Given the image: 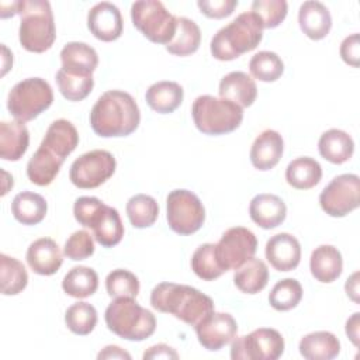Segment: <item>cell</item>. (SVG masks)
Returning <instances> with one entry per match:
<instances>
[{
    "mask_svg": "<svg viewBox=\"0 0 360 360\" xmlns=\"http://www.w3.org/2000/svg\"><path fill=\"white\" fill-rule=\"evenodd\" d=\"M318 150L325 160L333 165H342L352 158L354 152V142L347 132L332 128L321 135L318 141Z\"/></svg>",
    "mask_w": 360,
    "mask_h": 360,
    "instance_id": "484cf974",
    "label": "cell"
},
{
    "mask_svg": "<svg viewBox=\"0 0 360 360\" xmlns=\"http://www.w3.org/2000/svg\"><path fill=\"white\" fill-rule=\"evenodd\" d=\"M131 18L134 27L150 42L167 45L176 34V17L167 11L162 1L141 0L132 3Z\"/></svg>",
    "mask_w": 360,
    "mask_h": 360,
    "instance_id": "ba28073f",
    "label": "cell"
},
{
    "mask_svg": "<svg viewBox=\"0 0 360 360\" xmlns=\"http://www.w3.org/2000/svg\"><path fill=\"white\" fill-rule=\"evenodd\" d=\"M62 69L77 75H93L98 65V56L93 46L84 42H68L60 51Z\"/></svg>",
    "mask_w": 360,
    "mask_h": 360,
    "instance_id": "d4e9b609",
    "label": "cell"
},
{
    "mask_svg": "<svg viewBox=\"0 0 360 360\" xmlns=\"http://www.w3.org/2000/svg\"><path fill=\"white\" fill-rule=\"evenodd\" d=\"M150 305L190 326L198 325L214 312V301L200 290L176 283H160L150 292Z\"/></svg>",
    "mask_w": 360,
    "mask_h": 360,
    "instance_id": "7a4b0ae2",
    "label": "cell"
},
{
    "mask_svg": "<svg viewBox=\"0 0 360 360\" xmlns=\"http://www.w3.org/2000/svg\"><path fill=\"white\" fill-rule=\"evenodd\" d=\"M127 215L134 228L152 226L159 215L158 201L148 194L132 195L127 202Z\"/></svg>",
    "mask_w": 360,
    "mask_h": 360,
    "instance_id": "74e56055",
    "label": "cell"
},
{
    "mask_svg": "<svg viewBox=\"0 0 360 360\" xmlns=\"http://www.w3.org/2000/svg\"><path fill=\"white\" fill-rule=\"evenodd\" d=\"M250 75L260 82H276L284 72L281 58L271 51H260L249 60Z\"/></svg>",
    "mask_w": 360,
    "mask_h": 360,
    "instance_id": "b9f144b4",
    "label": "cell"
},
{
    "mask_svg": "<svg viewBox=\"0 0 360 360\" xmlns=\"http://www.w3.org/2000/svg\"><path fill=\"white\" fill-rule=\"evenodd\" d=\"M60 94L69 101H82L93 90L94 79L93 75H77L63 70L62 68L55 76Z\"/></svg>",
    "mask_w": 360,
    "mask_h": 360,
    "instance_id": "8d00e7d4",
    "label": "cell"
},
{
    "mask_svg": "<svg viewBox=\"0 0 360 360\" xmlns=\"http://www.w3.org/2000/svg\"><path fill=\"white\" fill-rule=\"evenodd\" d=\"M191 270L197 277L205 281H212L225 273L218 263L214 243L200 245L194 250L191 256Z\"/></svg>",
    "mask_w": 360,
    "mask_h": 360,
    "instance_id": "ab89813d",
    "label": "cell"
},
{
    "mask_svg": "<svg viewBox=\"0 0 360 360\" xmlns=\"http://www.w3.org/2000/svg\"><path fill=\"white\" fill-rule=\"evenodd\" d=\"M359 325H360V314L354 312L346 322V335L356 347L359 346Z\"/></svg>",
    "mask_w": 360,
    "mask_h": 360,
    "instance_id": "f907efd6",
    "label": "cell"
},
{
    "mask_svg": "<svg viewBox=\"0 0 360 360\" xmlns=\"http://www.w3.org/2000/svg\"><path fill=\"white\" fill-rule=\"evenodd\" d=\"M115 167L117 162L112 153L94 149L83 153L72 163L69 179L79 188H96L114 174Z\"/></svg>",
    "mask_w": 360,
    "mask_h": 360,
    "instance_id": "8fae6325",
    "label": "cell"
},
{
    "mask_svg": "<svg viewBox=\"0 0 360 360\" xmlns=\"http://www.w3.org/2000/svg\"><path fill=\"white\" fill-rule=\"evenodd\" d=\"M252 13L262 21L263 30L276 28L287 17L288 4L285 0H255L252 3Z\"/></svg>",
    "mask_w": 360,
    "mask_h": 360,
    "instance_id": "ee69618b",
    "label": "cell"
},
{
    "mask_svg": "<svg viewBox=\"0 0 360 360\" xmlns=\"http://www.w3.org/2000/svg\"><path fill=\"white\" fill-rule=\"evenodd\" d=\"M269 281V269L260 259L250 257L233 273V283L236 288L245 294L260 292Z\"/></svg>",
    "mask_w": 360,
    "mask_h": 360,
    "instance_id": "1f68e13d",
    "label": "cell"
},
{
    "mask_svg": "<svg viewBox=\"0 0 360 360\" xmlns=\"http://www.w3.org/2000/svg\"><path fill=\"white\" fill-rule=\"evenodd\" d=\"M183 87L179 83L169 80L153 83L145 94L148 105L159 114H169L177 110L183 103Z\"/></svg>",
    "mask_w": 360,
    "mask_h": 360,
    "instance_id": "83f0119b",
    "label": "cell"
},
{
    "mask_svg": "<svg viewBox=\"0 0 360 360\" xmlns=\"http://www.w3.org/2000/svg\"><path fill=\"white\" fill-rule=\"evenodd\" d=\"M0 281L3 295H17L28 284V274L24 264L15 257L0 255Z\"/></svg>",
    "mask_w": 360,
    "mask_h": 360,
    "instance_id": "d590c367",
    "label": "cell"
},
{
    "mask_svg": "<svg viewBox=\"0 0 360 360\" xmlns=\"http://www.w3.org/2000/svg\"><path fill=\"white\" fill-rule=\"evenodd\" d=\"M30 145V132L21 121L0 122V158L3 160H20Z\"/></svg>",
    "mask_w": 360,
    "mask_h": 360,
    "instance_id": "603a6c76",
    "label": "cell"
},
{
    "mask_svg": "<svg viewBox=\"0 0 360 360\" xmlns=\"http://www.w3.org/2000/svg\"><path fill=\"white\" fill-rule=\"evenodd\" d=\"M105 204L97 197H79L73 205L75 219L84 228H91L97 221L98 215L104 210Z\"/></svg>",
    "mask_w": 360,
    "mask_h": 360,
    "instance_id": "bcb514c9",
    "label": "cell"
},
{
    "mask_svg": "<svg viewBox=\"0 0 360 360\" xmlns=\"http://www.w3.org/2000/svg\"><path fill=\"white\" fill-rule=\"evenodd\" d=\"M262 38L263 25L259 17L252 11H243L217 31L211 39L210 51L215 59L228 62L253 51L262 42Z\"/></svg>",
    "mask_w": 360,
    "mask_h": 360,
    "instance_id": "3957f363",
    "label": "cell"
},
{
    "mask_svg": "<svg viewBox=\"0 0 360 360\" xmlns=\"http://www.w3.org/2000/svg\"><path fill=\"white\" fill-rule=\"evenodd\" d=\"M345 290L347 297H350L354 302H359V271H354L346 281Z\"/></svg>",
    "mask_w": 360,
    "mask_h": 360,
    "instance_id": "f5cc1de1",
    "label": "cell"
},
{
    "mask_svg": "<svg viewBox=\"0 0 360 360\" xmlns=\"http://www.w3.org/2000/svg\"><path fill=\"white\" fill-rule=\"evenodd\" d=\"M52 101L53 91L49 83L41 77H28L10 90L7 110L17 121L27 122L48 110Z\"/></svg>",
    "mask_w": 360,
    "mask_h": 360,
    "instance_id": "52a82bcc",
    "label": "cell"
},
{
    "mask_svg": "<svg viewBox=\"0 0 360 360\" xmlns=\"http://www.w3.org/2000/svg\"><path fill=\"white\" fill-rule=\"evenodd\" d=\"M104 319L112 333L132 342L145 340L156 329L155 315L141 307L135 298H114L104 312Z\"/></svg>",
    "mask_w": 360,
    "mask_h": 360,
    "instance_id": "5b68a950",
    "label": "cell"
},
{
    "mask_svg": "<svg viewBox=\"0 0 360 360\" xmlns=\"http://www.w3.org/2000/svg\"><path fill=\"white\" fill-rule=\"evenodd\" d=\"M91 229L94 239L104 248H112L118 245L124 236V225L118 211L107 204Z\"/></svg>",
    "mask_w": 360,
    "mask_h": 360,
    "instance_id": "836d02e7",
    "label": "cell"
},
{
    "mask_svg": "<svg viewBox=\"0 0 360 360\" xmlns=\"http://www.w3.org/2000/svg\"><path fill=\"white\" fill-rule=\"evenodd\" d=\"M97 359L101 360V359H131V354L128 352H125L124 349H121L120 346H115V345H110V346H105L98 354H97Z\"/></svg>",
    "mask_w": 360,
    "mask_h": 360,
    "instance_id": "816d5d0a",
    "label": "cell"
},
{
    "mask_svg": "<svg viewBox=\"0 0 360 360\" xmlns=\"http://www.w3.org/2000/svg\"><path fill=\"white\" fill-rule=\"evenodd\" d=\"M267 262L277 271H291L301 260V245L295 236L287 232L271 236L264 248Z\"/></svg>",
    "mask_w": 360,
    "mask_h": 360,
    "instance_id": "2e32d148",
    "label": "cell"
},
{
    "mask_svg": "<svg viewBox=\"0 0 360 360\" xmlns=\"http://www.w3.org/2000/svg\"><path fill=\"white\" fill-rule=\"evenodd\" d=\"M177 28L173 39L166 45V51L176 56L194 53L201 44V31L195 21L187 17H176Z\"/></svg>",
    "mask_w": 360,
    "mask_h": 360,
    "instance_id": "d6a6232c",
    "label": "cell"
},
{
    "mask_svg": "<svg viewBox=\"0 0 360 360\" xmlns=\"http://www.w3.org/2000/svg\"><path fill=\"white\" fill-rule=\"evenodd\" d=\"M309 270L315 280L321 283L335 281L343 270L342 253L332 245H321L315 248L311 253Z\"/></svg>",
    "mask_w": 360,
    "mask_h": 360,
    "instance_id": "cb8c5ba5",
    "label": "cell"
},
{
    "mask_svg": "<svg viewBox=\"0 0 360 360\" xmlns=\"http://www.w3.org/2000/svg\"><path fill=\"white\" fill-rule=\"evenodd\" d=\"M340 58L343 59L345 63L359 68L360 65V41H359V34H352L346 37L342 44H340Z\"/></svg>",
    "mask_w": 360,
    "mask_h": 360,
    "instance_id": "c3c4849f",
    "label": "cell"
},
{
    "mask_svg": "<svg viewBox=\"0 0 360 360\" xmlns=\"http://www.w3.org/2000/svg\"><path fill=\"white\" fill-rule=\"evenodd\" d=\"M20 30L18 38L21 46L34 53L48 51L56 39L55 20L49 1L46 0H21L18 1Z\"/></svg>",
    "mask_w": 360,
    "mask_h": 360,
    "instance_id": "277c9868",
    "label": "cell"
},
{
    "mask_svg": "<svg viewBox=\"0 0 360 360\" xmlns=\"http://www.w3.org/2000/svg\"><path fill=\"white\" fill-rule=\"evenodd\" d=\"M301 31L311 39H323L332 28V17L328 7L316 0L304 1L298 11Z\"/></svg>",
    "mask_w": 360,
    "mask_h": 360,
    "instance_id": "44dd1931",
    "label": "cell"
},
{
    "mask_svg": "<svg viewBox=\"0 0 360 360\" xmlns=\"http://www.w3.org/2000/svg\"><path fill=\"white\" fill-rule=\"evenodd\" d=\"M322 179V167L318 160L301 156L291 160L285 169L287 183L297 190H309Z\"/></svg>",
    "mask_w": 360,
    "mask_h": 360,
    "instance_id": "4dcf8cb0",
    "label": "cell"
},
{
    "mask_svg": "<svg viewBox=\"0 0 360 360\" xmlns=\"http://www.w3.org/2000/svg\"><path fill=\"white\" fill-rule=\"evenodd\" d=\"M93 253H94L93 236L84 229L73 232L65 242L63 255L70 260H75V262L84 260L90 257Z\"/></svg>",
    "mask_w": 360,
    "mask_h": 360,
    "instance_id": "f6af8a7d",
    "label": "cell"
},
{
    "mask_svg": "<svg viewBox=\"0 0 360 360\" xmlns=\"http://www.w3.org/2000/svg\"><path fill=\"white\" fill-rule=\"evenodd\" d=\"M77 145H79L77 129L70 121L65 118H59L53 121L48 127L45 136L41 142L42 148H45L52 155L62 159L63 162L77 148Z\"/></svg>",
    "mask_w": 360,
    "mask_h": 360,
    "instance_id": "ffe728a7",
    "label": "cell"
},
{
    "mask_svg": "<svg viewBox=\"0 0 360 360\" xmlns=\"http://www.w3.org/2000/svg\"><path fill=\"white\" fill-rule=\"evenodd\" d=\"M141 112L135 98L122 90L103 93L90 111V125L103 138L128 136L138 128Z\"/></svg>",
    "mask_w": 360,
    "mask_h": 360,
    "instance_id": "6da1fadb",
    "label": "cell"
},
{
    "mask_svg": "<svg viewBox=\"0 0 360 360\" xmlns=\"http://www.w3.org/2000/svg\"><path fill=\"white\" fill-rule=\"evenodd\" d=\"M284 152L283 136L274 129L260 132L250 148V162L257 170H270L281 159Z\"/></svg>",
    "mask_w": 360,
    "mask_h": 360,
    "instance_id": "ac0fdd59",
    "label": "cell"
},
{
    "mask_svg": "<svg viewBox=\"0 0 360 360\" xmlns=\"http://www.w3.org/2000/svg\"><path fill=\"white\" fill-rule=\"evenodd\" d=\"M87 27L97 39L111 42L121 37L124 22L115 4L110 1H101L89 10Z\"/></svg>",
    "mask_w": 360,
    "mask_h": 360,
    "instance_id": "9a60e30c",
    "label": "cell"
},
{
    "mask_svg": "<svg viewBox=\"0 0 360 360\" xmlns=\"http://www.w3.org/2000/svg\"><path fill=\"white\" fill-rule=\"evenodd\" d=\"M65 323L75 335L86 336L97 325V311L91 304L77 301L66 309Z\"/></svg>",
    "mask_w": 360,
    "mask_h": 360,
    "instance_id": "f35d334b",
    "label": "cell"
},
{
    "mask_svg": "<svg viewBox=\"0 0 360 360\" xmlns=\"http://www.w3.org/2000/svg\"><path fill=\"white\" fill-rule=\"evenodd\" d=\"M25 259L31 270L41 276L55 274L63 263V255L58 243L51 238L34 240L27 249Z\"/></svg>",
    "mask_w": 360,
    "mask_h": 360,
    "instance_id": "e0dca14e",
    "label": "cell"
},
{
    "mask_svg": "<svg viewBox=\"0 0 360 360\" xmlns=\"http://www.w3.org/2000/svg\"><path fill=\"white\" fill-rule=\"evenodd\" d=\"M219 97L229 100L239 107H250L257 97V87L252 76L245 72H231L219 82Z\"/></svg>",
    "mask_w": 360,
    "mask_h": 360,
    "instance_id": "7402d4cb",
    "label": "cell"
},
{
    "mask_svg": "<svg viewBox=\"0 0 360 360\" xmlns=\"http://www.w3.org/2000/svg\"><path fill=\"white\" fill-rule=\"evenodd\" d=\"M284 338L273 328H259L239 338L231 345L233 360H277L284 353Z\"/></svg>",
    "mask_w": 360,
    "mask_h": 360,
    "instance_id": "30bf717a",
    "label": "cell"
},
{
    "mask_svg": "<svg viewBox=\"0 0 360 360\" xmlns=\"http://www.w3.org/2000/svg\"><path fill=\"white\" fill-rule=\"evenodd\" d=\"M62 165V159L56 158L39 145V148L35 150V153L30 158L27 163L28 180L41 187L49 186L58 176Z\"/></svg>",
    "mask_w": 360,
    "mask_h": 360,
    "instance_id": "f546056e",
    "label": "cell"
},
{
    "mask_svg": "<svg viewBox=\"0 0 360 360\" xmlns=\"http://www.w3.org/2000/svg\"><path fill=\"white\" fill-rule=\"evenodd\" d=\"M142 357L145 360L146 359H179V354L173 347H170L165 343H159V345H155V346H150L149 349H146Z\"/></svg>",
    "mask_w": 360,
    "mask_h": 360,
    "instance_id": "681fc988",
    "label": "cell"
},
{
    "mask_svg": "<svg viewBox=\"0 0 360 360\" xmlns=\"http://www.w3.org/2000/svg\"><path fill=\"white\" fill-rule=\"evenodd\" d=\"M250 219L263 229H273L281 225L287 217L285 202L276 194L262 193L249 204Z\"/></svg>",
    "mask_w": 360,
    "mask_h": 360,
    "instance_id": "d6986e66",
    "label": "cell"
},
{
    "mask_svg": "<svg viewBox=\"0 0 360 360\" xmlns=\"http://www.w3.org/2000/svg\"><path fill=\"white\" fill-rule=\"evenodd\" d=\"M298 349L307 360H332L340 353V342L332 332L318 330L305 335Z\"/></svg>",
    "mask_w": 360,
    "mask_h": 360,
    "instance_id": "4316f807",
    "label": "cell"
},
{
    "mask_svg": "<svg viewBox=\"0 0 360 360\" xmlns=\"http://www.w3.org/2000/svg\"><path fill=\"white\" fill-rule=\"evenodd\" d=\"M321 208L330 217L342 218L360 204V179L345 173L333 177L319 194Z\"/></svg>",
    "mask_w": 360,
    "mask_h": 360,
    "instance_id": "7c38bea8",
    "label": "cell"
},
{
    "mask_svg": "<svg viewBox=\"0 0 360 360\" xmlns=\"http://www.w3.org/2000/svg\"><path fill=\"white\" fill-rule=\"evenodd\" d=\"M257 239L255 233L245 226L226 229L215 245V255L224 271L236 270L246 260L255 256Z\"/></svg>",
    "mask_w": 360,
    "mask_h": 360,
    "instance_id": "4fadbf2b",
    "label": "cell"
},
{
    "mask_svg": "<svg viewBox=\"0 0 360 360\" xmlns=\"http://www.w3.org/2000/svg\"><path fill=\"white\" fill-rule=\"evenodd\" d=\"M200 11L208 18H225L238 6V0H198Z\"/></svg>",
    "mask_w": 360,
    "mask_h": 360,
    "instance_id": "7dc6e473",
    "label": "cell"
},
{
    "mask_svg": "<svg viewBox=\"0 0 360 360\" xmlns=\"http://www.w3.org/2000/svg\"><path fill=\"white\" fill-rule=\"evenodd\" d=\"M194 329L200 345L210 352H217L233 340L238 333V323L231 314L214 311Z\"/></svg>",
    "mask_w": 360,
    "mask_h": 360,
    "instance_id": "5bb4252c",
    "label": "cell"
},
{
    "mask_svg": "<svg viewBox=\"0 0 360 360\" xmlns=\"http://www.w3.org/2000/svg\"><path fill=\"white\" fill-rule=\"evenodd\" d=\"M105 290L111 298H135L139 294V280L129 270L115 269L105 277Z\"/></svg>",
    "mask_w": 360,
    "mask_h": 360,
    "instance_id": "7bdbcfd3",
    "label": "cell"
},
{
    "mask_svg": "<svg viewBox=\"0 0 360 360\" xmlns=\"http://www.w3.org/2000/svg\"><path fill=\"white\" fill-rule=\"evenodd\" d=\"M48 211L46 200L32 191H21L11 201V214L22 225L39 224Z\"/></svg>",
    "mask_w": 360,
    "mask_h": 360,
    "instance_id": "f1b7e54d",
    "label": "cell"
},
{
    "mask_svg": "<svg viewBox=\"0 0 360 360\" xmlns=\"http://www.w3.org/2000/svg\"><path fill=\"white\" fill-rule=\"evenodd\" d=\"M302 298V287L295 278H283L277 281L270 294L269 304L276 311H290L295 308Z\"/></svg>",
    "mask_w": 360,
    "mask_h": 360,
    "instance_id": "60d3db41",
    "label": "cell"
},
{
    "mask_svg": "<svg viewBox=\"0 0 360 360\" xmlns=\"http://www.w3.org/2000/svg\"><path fill=\"white\" fill-rule=\"evenodd\" d=\"M191 115L200 132L224 135L235 131L242 124L243 110L229 100L204 94L193 101Z\"/></svg>",
    "mask_w": 360,
    "mask_h": 360,
    "instance_id": "8992f818",
    "label": "cell"
},
{
    "mask_svg": "<svg viewBox=\"0 0 360 360\" xmlns=\"http://www.w3.org/2000/svg\"><path fill=\"white\" fill-rule=\"evenodd\" d=\"M166 219L173 232L191 235L204 225L205 208L193 191L177 188L166 197Z\"/></svg>",
    "mask_w": 360,
    "mask_h": 360,
    "instance_id": "9c48e42d",
    "label": "cell"
},
{
    "mask_svg": "<svg viewBox=\"0 0 360 360\" xmlns=\"http://www.w3.org/2000/svg\"><path fill=\"white\" fill-rule=\"evenodd\" d=\"M98 287L96 270L87 266L72 267L62 280L63 291L73 298H86L93 295Z\"/></svg>",
    "mask_w": 360,
    "mask_h": 360,
    "instance_id": "e575fe53",
    "label": "cell"
}]
</instances>
